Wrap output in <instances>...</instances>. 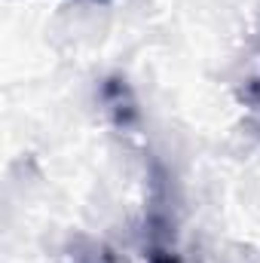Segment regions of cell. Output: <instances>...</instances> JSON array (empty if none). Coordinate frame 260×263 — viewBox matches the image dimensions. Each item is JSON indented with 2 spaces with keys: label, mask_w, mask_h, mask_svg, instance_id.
Segmentation results:
<instances>
[{
  "label": "cell",
  "mask_w": 260,
  "mask_h": 263,
  "mask_svg": "<svg viewBox=\"0 0 260 263\" xmlns=\"http://www.w3.org/2000/svg\"><path fill=\"white\" fill-rule=\"evenodd\" d=\"M147 257H150V263H181V257H178L175 251H169V248H159V245H153Z\"/></svg>",
  "instance_id": "1"
},
{
  "label": "cell",
  "mask_w": 260,
  "mask_h": 263,
  "mask_svg": "<svg viewBox=\"0 0 260 263\" xmlns=\"http://www.w3.org/2000/svg\"><path fill=\"white\" fill-rule=\"evenodd\" d=\"M257 98H260V83H257Z\"/></svg>",
  "instance_id": "2"
}]
</instances>
